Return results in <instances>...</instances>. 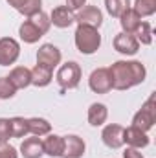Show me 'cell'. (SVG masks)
<instances>
[{"label": "cell", "mask_w": 156, "mask_h": 158, "mask_svg": "<svg viewBox=\"0 0 156 158\" xmlns=\"http://www.w3.org/2000/svg\"><path fill=\"white\" fill-rule=\"evenodd\" d=\"M112 88L116 90H129L145 81L147 70L140 61H116L110 68Z\"/></svg>", "instance_id": "6da1fadb"}, {"label": "cell", "mask_w": 156, "mask_h": 158, "mask_svg": "<svg viewBox=\"0 0 156 158\" xmlns=\"http://www.w3.org/2000/svg\"><path fill=\"white\" fill-rule=\"evenodd\" d=\"M76 46L81 53L84 55H92L99 50L101 46V35L96 28H90V26H83L79 24L77 30H76Z\"/></svg>", "instance_id": "7a4b0ae2"}, {"label": "cell", "mask_w": 156, "mask_h": 158, "mask_svg": "<svg viewBox=\"0 0 156 158\" xmlns=\"http://www.w3.org/2000/svg\"><path fill=\"white\" fill-rule=\"evenodd\" d=\"M57 83L63 90H72V88H77L79 81H81V66H79L76 61H68L64 63L59 70H57Z\"/></svg>", "instance_id": "3957f363"}, {"label": "cell", "mask_w": 156, "mask_h": 158, "mask_svg": "<svg viewBox=\"0 0 156 158\" xmlns=\"http://www.w3.org/2000/svg\"><path fill=\"white\" fill-rule=\"evenodd\" d=\"M154 121H156V105H154V94H153V96L142 105V109L134 114V118H132V127H136V129L147 132L149 129H153Z\"/></svg>", "instance_id": "277c9868"}, {"label": "cell", "mask_w": 156, "mask_h": 158, "mask_svg": "<svg viewBox=\"0 0 156 158\" xmlns=\"http://www.w3.org/2000/svg\"><path fill=\"white\" fill-rule=\"evenodd\" d=\"M88 86L92 92L96 94H107L112 90V77H110V72L109 68H97L90 74L88 79Z\"/></svg>", "instance_id": "5b68a950"}, {"label": "cell", "mask_w": 156, "mask_h": 158, "mask_svg": "<svg viewBox=\"0 0 156 158\" xmlns=\"http://www.w3.org/2000/svg\"><path fill=\"white\" fill-rule=\"evenodd\" d=\"M20 55V44L11 37H2L0 39V66H9L13 64Z\"/></svg>", "instance_id": "8992f818"}, {"label": "cell", "mask_w": 156, "mask_h": 158, "mask_svg": "<svg viewBox=\"0 0 156 158\" xmlns=\"http://www.w3.org/2000/svg\"><path fill=\"white\" fill-rule=\"evenodd\" d=\"M76 22L83 26H90V28H99L103 24V13L96 7V6H83L77 11V15H74Z\"/></svg>", "instance_id": "52a82bcc"}, {"label": "cell", "mask_w": 156, "mask_h": 158, "mask_svg": "<svg viewBox=\"0 0 156 158\" xmlns=\"http://www.w3.org/2000/svg\"><path fill=\"white\" fill-rule=\"evenodd\" d=\"M61 50L53 44H42L37 52V64H42L50 70H53L61 63Z\"/></svg>", "instance_id": "ba28073f"}, {"label": "cell", "mask_w": 156, "mask_h": 158, "mask_svg": "<svg viewBox=\"0 0 156 158\" xmlns=\"http://www.w3.org/2000/svg\"><path fill=\"white\" fill-rule=\"evenodd\" d=\"M84 142L83 138H79L76 134H68V136H63V158H81L84 155Z\"/></svg>", "instance_id": "9c48e42d"}, {"label": "cell", "mask_w": 156, "mask_h": 158, "mask_svg": "<svg viewBox=\"0 0 156 158\" xmlns=\"http://www.w3.org/2000/svg\"><path fill=\"white\" fill-rule=\"evenodd\" d=\"M149 136L147 132L136 129V127H127L123 129V143H127L129 147H134V149H142V147H147L149 145Z\"/></svg>", "instance_id": "30bf717a"}, {"label": "cell", "mask_w": 156, "mask_h": 158, "mask_svg": "<svg viewBox=\"0 0 156 158\" xmlns=\"http://www.w3.org/2000/svg\"><path fill=\"white\" fill-rule=\"evenodd\" d=\"M101 140L107 147L110 149H119L123 145V127L117 123H110L103 129L101 132Z\"/></svg>", "instance_id": "8fae6325"}, {"label": "cell", "mask_w": 156, "mask_h": 158, "mask_svg": "<svg viewBox=\"0 0 156 158\" xmlns=\"http://www.w3.org/2000/svg\"><path fill=\"white\" fill-rule=\"evenodd\" d=\"M138 48H140V42L130 33H123L121 31V33H117L114 37V50L123 53V55H134L138 52Z\"/></svg>", "instance_id": "7c38bea8"}, {"label": "cell", "mask_w": 156, "mask_h": 158, "mask_svg": "<svg viewBox=\"0 0 156 158\" xmlns=\"http://www.w3.org/2000/svg\"><path fill=\"white\" fill-rule=\"evenodd\" d=\"M50 22L57 28H70L76 22V19H74L72 9H68L66 6H57V7H53V11L50 15Z\"/></svg>", "instance_id": "4fadbf2b"}, {"label": "cell", "mask_w": 156, "mask_h": 158, "mask_svg": "<svg viewBox=\"0 0 156 158\" xmlns=\"http://www.w3.org/2000/svg\"><path fill=\"white\" fill-rule=\"evenodd\" d=\"M7 79L11 81V85H13L17 90H20V88H26V86L31 85V72H30V68H26V66H15V68L9 72Z\"/></svg>", "instance_id": "5bb4252c"}, {"label": "cell", "mask_w": 156, "mask_h": 158, "mask_svg": "<svg viewBox=\"0 0 156 158\" xmlns=\"http://www.w3.org/2000/svg\"><path fill=\"white\" fill-rule=\"evenodd\" d=\"M20 155L24 158H40L44 155V149H42V140L39 136H33V138H26L22 143H20Z\"/></svg>", "instance_id": "9a60e30c"}, {"label": "cell", "mask_w": 156, "mask_h": 158, "mask_svg": "<svg viewBox=\"0 0 156 158\" xmlns=\"http://www.w3.org/2000/svg\"><path fill=\"white\" fill-rule=\"evenodd\" d=\"M42 149H44V155L51 158H59L63 155V136L46 134V138L42 140Z\"/></svg>", "instance_id": "2e32d148"}, {"label": "cell", "mask_w": 156, "mask_h": 158, "mask_svg": "<svg viewBox=\"0 0 156 158\" xmlns=\"http://www.w3.org/2000/svg\"><path fill=\"white\" fill-rule=\"evenodd\" d=\"M119 24H121L123 33H130V35H134V31H136L138 26L142 24V17L130 7V9H127V11L119 17Z\"/></svg>", "instance_id": "e0dca14e"}, {"label": "cell", "mask_w": 156, "mask_h": 158, "mask_svg": "<svg viewBox=\"0 0 156 158\" xmlns=\"http://www.w3.org/2000/svg\"><path fill=\"white\" fill-rule=\"evenodd\" d=\"M7 4H9L11 7H15L18 13L26 15V17H31V15L42 11V9H40L42 0H7Z\"/></svg>", "instance_id": "ac0fdd59"}, {"label": "cell", "mask_w": 156, "mask_h": 158, "mask_svg": "<svg viewBox=\"0 0 156 158\" xmlns=\"http://www.w3.org/2000/svg\"><path fill=\"white\" fill-rule=\"evenodd\" d=\"M18 35H20V39L24 40L26 44H33V42H37L42 37V31L31 20H24L20 24V28H18Z\"/></svg>", "instance_id": "d6986e66"}, {"label": "cell", "mask_w": 156, "mask_h": 158, "mask_svg": "<svg viewBox=\"0 0 156 158\" xmlns=\"http://www.w3.org/2000/svg\"><path fill=\"white\" fill-rule=\"evenodd\" d=\"M109 118V109L103 103H92L88 109V123L92 127H99L103 125Z\"/></svg>", "instance_id": "ffe728a7"}, {"label": "cell", "mask_w": 156, "mask_h": 158, "mask_svg": "<svg viewBox=\"0 0 156 158\" xmlns=\"http://www.w3.org/2000/svg\"><path fill=\"white\" fill-rule=\"evenodd\" d=\"M30 72H31V85H35V86H48L53 79V70H50L42 64H35L33 70H30Z\"/></svg>", "instance_id": "44dd1931"}, {"label": "cell", "mask_w": 156, "mask_h": 158, "mask_svg": "<svg viewBox=\"0 0 156 158\" xmlns=\"http://www.w3.org/2000/svg\"><path fill=\"white\" fill-rule=\"evenodd\" d=\"M28 132L33 136H46L51 132V123L44 118H28Z\"/></svg>", "instance_id": "7402d4cb"}, {"label": "cell", "mask_w": 156, "mask_h": 158, "mask_svg": "<svg viewBox=\"0 0 156 158\" xmlns=\"http://www.w3.org/2000/svg\"><path fill=\"white\" fill-rule=\"evenodd\" d=\"M105 7L109 15L119 19L127 9H130V0H105Z\"/></svg>", "instance_id": "603a6c76"}, {"label": "cell", "mask_w": 156, "mask_h": 158, "mask_svg": "<svg viewBox=\"0 0 156 158\" xmlns=\"http://www.w3.org/2000/svg\"><path fill=\"white\" fill-rule=\"evenodd\" d=\"M9 131H11V138H22L28 132V119L20 118V116H15V118L9 119Z\"/></svg>", "instance_id": "cb8c5ba5"}, {"label": "cell", "mask_w": 156, "mask_h": 158, "mask_svg": "<svg viewBox=\"0 0 156 158\" xmlns=\"http://www.w3.org/2000/svg\"><path fill=\"white\" fill-rule=\"evenodd\" d=\"M132 9L140 17H151L156 13V0H136Z\"/></svg>", "instance_id": "d4e9b609"}, {"label": "cell", "mask_w": 156, "mask_h": 158, "mask_svg": "<svg viewBox=\"0 0 156 158\" xmlns=\"http://www.w3.org/2000/svg\"><path fill=\"white\" fill-rule=\"evenodd\" d=\"M134 35H136V40H138V42H142V44H151V42H153V28H151V24H149V22H142V24L138 26V30L134 31Z\"/></svg>", "instance_id": "484cf974"}, {"label": "cell", "mask_w": 156, "mask_h": 158, "mask_svg": "<svg viewBox=\"0 0 156 158\" xmlns=\"http://www.w3.org/2000/svg\"><path fill=\"white\" fill-rule=\"evenodd\" d=\"M28 20H31V22L39 28L40 31H42V35H46V33H48V30H50V26H51L50 17H48L44 11H39V13H35V15L28 17Z\"/></svg>", "instance_id": "4316f807"}, {"label": "cell", "mask_w": 156, "mask_h": 158, "mask_svg": "<svg viewBox=\"0 0 156 158\" xmlns=\"http://www.w3.org/2000/svg\"><path fill=\"white\" fill-rule=\"evenodd\" d=\"M17 88L11 85L7 77H0V99H11L15 96Z\"/></svg>", "instance_id": "83f0119b"}, {"label": "cell", "mask_w": 156, "mask_h": 158, "mask_svg": "<svg viewBox=\"0 0 156 158\" xmlns=\"http://www.w3.org/2000/svg\"><path fill=\"white\" fill-rule=\"evenodd\" d=\"M11 138V131H9V119L0 118V143H6Z\"/></svg>", "instance_id": "f1b7e54d"}, {"label": "cell", "mask_w": 156, "mask_h": 158, "mask_svg": "<svg viewBox=\"0 0 156 158\" xmlns=\"http://www.w3.org/2000/svg\"><path fill=\"white\" fill-rule=\"evenodd\" d=\"M0 158H18V153L13 145L0 143Z\"/></svg>", "instance_id": "f546056e"}, {"label": "cell", "mask_w": 156, "mask_h": 158, "mask_svg": "<svg viewBox=\"0 0 156 158\" xmlns=\"http://www.w3.org/2000/svg\"><path fill=\"white\" fill-rule=\"evenodd\" d=\"M84 4H86V0H66V7L72 11H79Z\"/></svg>", "instance_id": "4dcf8cb0"}, {"label": "cell", "mask_w": 156, "mask_h": 158, "mask_svg": "<svg viewBox=\"0 0 156 158\" xmlns=\"http://www.w3.org/2000/svg\"><path fill=\"white\" fill-rule=\"evenodd\" d=\"M123 158H143V156H142V153H140L138 149H134V147H127L125 153H123Z\"/></svg>", "instance_id": "1f68e13d"}]
</instances>
